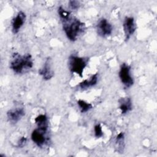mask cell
I'll return each mask as SVG.
<instances>
[{
  "label": "cell",
  "mask_w": 157,
  "mask_h": 157,
  "mask_svg": "<svg viewBox=\"0 0 157 157\" xmlns=\"http://www.w3.org/2000/svg\"><path fill=\"white\" fill-rule=\"evenodd\" d=\"M58 13L62 22L63 31L67 39L72 42L77 40L85 30V23L73 17L62 6L58 7Z\"/></svg>",
  "instance_id": "6da1fadb"
},
{
  "label": "cell",
  "mask_w": 157,
  "mask_h": 157,
  "mask_svg": "<svg viewBox=\"0 0 157 157\" xmlns=\"http://www.w3.org/2000/svg\"><path fill=\"white\" fill-rule=\"evenodd\" d=\"M33 66L32 56L29 54L20 55L14 53L10 63V68L16 74H22L29 71Z\"/></svg>",
  "instance_id": "7a4b0ae2"
},
{
  "label": "cell",
  "mask_w": 157,
  "mask_h": 157,
  "mask_svg": "<svg viewBox=\"0 0 157 157\" xmlns=\"http://www.w3.org/2000/svg\"><path fill=\"white\" fill-rule=\"evenodd\" d=\"M88 63V59L75 55H71L68 58L69 69L72 73H75L81 77Z\"/></svg>",
  "instance_id": "3957f363"
},
{
  "label": "cell",
  "mask_w": 157,
  "mask_h": 157,
  "mask_svg": "<svg viewBox=\"0 0 157 157\" xmlns=\"http://www.w3.org/2000/svg\"><path fill=\"white\" fill-rule=\"evenodd\" d=\"M122 84L126 88H129L134 84V79L131 74V67L126 63H123L118 73Z\"/></svg>",
  "instance_id": "277c9868"
},
{
  "label": "cell",
  "mask_w": 157,
  "mask_h": 157,
  "mask_svg": "<svg viewBox=\"0 0 157 157\" xmlns=\"http://www.w3.org/2000/svg\"><path fill=\"white\" fill-rule=\"evenodd\" d=\"M47 131L38 128L34 129L31 136L33 142L39 147H42L48 140V138L47 136Z\"/></svg>",
  "instance_id": "5b68a950"
},
{
  "label": "cell",
  "mask_w": 157,
  "mask_h": 157,
  "mask_svg": "<svg viewBox=\"0 0 157 157\" xmlns=\"http://www.w3.org/2000/svg\"><path fill=\"white\" fill-rule=\"evenodd\" d=\"M96 31L99 36L105 37L110 36L113 31L112 25L105 18H101L96 25Z\"/></svg>",
  "instance_id": "8992f818"
},
{
  "label": "cell",
  "mask_w": 157,
  "mask_h": 157,
  "mask_svg": "<svg viewBox=\"0 0 157 157\" xmlns=\"http://www.w3.org/2000/svg\"><path fill=\"white\" fill-rule=\"evenodd\" d=\"M123 30L125 35V39L128 40L134 33L136 26L135 21L132 17H126L123 21Z\"/></svg>",
  "instance_id": "52a82bcc"
},
{
  "label": "cell",
  "mask_w": 157,
  "mask_h": 157,
  "mask_svg": "<svg viewBox=\"0 0 157 157\" xmlns=\"http://www.w3.org/2000/svg\"><path fill=\"white\" fill-rule=\"evenodd\" d=\"M25 115V111L23 108L17 107L10 109L7 112L8 121L12 124L17 123Z\"/></svg>",
  "instance_id": "ba28073f"
},
{
  "label": "cell",
  "mask_w": 157,
  "mask_h": 157,
  "mask_svg": "<svg viewBox=\"0 0 157 157\" xmlns=\"http://www.w3.org/2000/svg\"><path fill=\"white\" fill-rule=\"evenodd\" d=\"M39 74L45 80H50L54 76V71L52 67L50 58L46 59L43 66L39 70Z\"/></svg>",
  "instance_id": "9c48e42d"
},
{
  "label": "cell",
  "mask_w": 157,
  "mask_h": 157,
  "mask_svg": "<svg viewBox=\"0 0 157 157\" xmlns=\"http://www.w3.org/2000/svg\"><path fill=\"white\" fill-rule=\"evenodd\" d=\"M26 20V14L23 11H19L12 21V31L13 34H17L23 26Z\"/></svg>",
  "instance_id": "30bf717a"
},
{
  "label": "cell",
  "mask_w": 157,
  "mask_h": 157,
  "mask_svg": "<svg viewBox=\"0 0 157 157\" xmlns=\"http://www.w3.org/2000/svg\"><path fill=\"white\" fill-rule=\"evenodd\" d=\"M119 109L121 110V113L124 115L130 112L132 109V101L129 97L121 98L119 100Z\"/></svg>",
  "instance_id": "8fae6325"
},
{
  "label": "cell",
  "mask_w": 157,
  "mask_h": 157,
  "mask_svg": "<svg viewBox=\"0 0 157 157\" xmlns=\"http://www.w3.org/2000/svg\"><path fill=\"white\" fill-rule=\"evenodd\" d=\"M98 74L96 73L92 75L89 78L83 80L82 82H80L78 85V86L80 89L85 90L96 85L98 82Z\"/></svg>",
  "instance_id": "7c38bea8"
},
{
  "label": "cell",
  "mask_w": 157,
  "mask_h": 157,
  "mask_svg": "<svg viewBox=\"0 0 157 157\" xmlns=\"http://www.w3.org/2000/svg\"><path fill=\"white\" fill-rule=\"evenodd\" d=\"M34 121L38 128L48 131V118L45 115L40 114L38 115L35 118Z\"/></svg>",
  "instance_id": "4fadbf2b"
},
{
  "label": "cell",
  "mask_w": 157,
  "mask_h": 157,
  "mask_svg": "<svg viewBox=\"0 0 157 157\" xmlns=\"http://www.w3.org/2000/svg\"><path fill=\"white\" fill-rule=\"evenodd\" d=\"M115 147L117 151L123 153L124 148V134L120 132L116 137L115 139Z\"/></svg>",
  "instance_id": "5bb4252c"
},
{
  "label": "cell",
  "mask_w": 157,
  "mask_h": 157,
  "mask_svg": "<svg viewBox=\"0 0 157 157\" xmlns=\"http://www.w3.org/2000/svg\"><path fill=\"white\" fill-rule=\"evenodd\" d=\"M77 105L82 113H86L93 108V105L91 104L82 99L77 101Z\"/></svg>",
  "instance_id": "9a60e30c"
},
{
  "label": "cell",
  "mask_w": 157,
  "mask_h": 157,
  "mask_svg": "<svg viewBox=\"0 0 157 157\" xmlns=\"http://www.w3.org/2000/svg\"><path fill=\"white\" fill-rule=\"evenodd\" d=\"M94 136L97 138H100L103 136V132H102V127L100 124H97L94 126Z\"/></svg>",
  "instance_id": "2e32d148"
},
{
  "label": "cell",
  "mask_w": 157,
  "mask_h": 157,
  "mask_svg": "<svg viewBox=\"0 0 157 157\" xmlns=\"http://www.w3.org/2000/svg\"><path fill=\"white\" fill-rule=\"evenodd\" d=\"M68 5L72 10H77L80 7V2L78 1L72 0L69 1Z\"/></svg>",
  "instance_id": "e0dca14e"
},
{
  "label": "cell",
  "mask_w": 157,
  "mask_h": 157,
  "mask_svg": "<svg viewBox=\"0 0 157 157\" xmlns=\"http://www.w3.org/2000/svg\"><path fill=\"white\" fill-rule=\"evenodd\" d=\"M27 144V138L25 137H21L17 142V146L19 148H23Z\"/></svg>",
  "instance_id": "ac0fdd59"
}]
</instances>
